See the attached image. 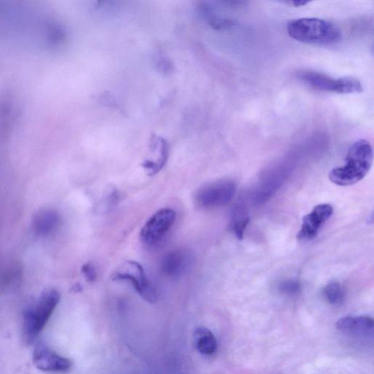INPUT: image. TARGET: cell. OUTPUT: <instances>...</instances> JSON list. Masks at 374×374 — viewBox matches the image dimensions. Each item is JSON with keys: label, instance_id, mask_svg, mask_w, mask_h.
<instances>
[{"label": "cell", "instance_id": "52a82bcc", "mask_svg": "<svg viewBox=\"0 0 374 374\" xmlns=\"http://www.w3.org/2000/svg\"><path fill=\"white\" fill-rule=\"evenodd\" d=\"M175 218L176 213L171 208H163L156 212L141 229L142 241L147 245L157 243L168 233Z\"/></svg>", "mask_w": 374, "mask_h": 374}, {"label": "cell", "instance_id": "8992f818", "mask_svg": "<svg viewBox=\"0 0 374 374\" xmlns=\"http://www.w3.org/2000/svg\"><path fill=\"white\" fill-rule=\"evenodd\" d=\"M236 190L233 181H218L201 187L196 194V201L203 208L221 207L233 199Z\"/></svg>", "mask_w": 374, "mask_h": 374}, {"label": "cell", "instance_id": "7a4b0ae2", "mask_svg": "<svg viewBox=\"0 0 374 374\" xmlns=\"http://www.w3.org/2000/svg\"><path fill=\"white\" fill-rule=\"evenodd\" d=\"M288 32L297 41L323 46L338 44L342 37L340 27L318 18L291 21L288 25Z\"/></svg>", "mask_w": 374, "mask_h": 374}, {"label": "cell", "instance_id": "5b68a950", "mask_svg": "<svg viewBox=\"0 0 374 374\" xmlns=\"http://www.w3.org/2000/svg\"><path fill=\"white\" fill-rule=\"evenodd\" d=\"M113 279L130 281L142 299L150 304L156 302V290L148 280L144 268L138 262L133 260L123 262L114 274Z\"/></svg>", "mask_w": 374, "mask_h": 374}, {"label": "cell", "instance_id": "e0dca14e", "mask_svg": "<svg viewBox=\"0 0 374 374\" xmlns=\"http://www.w3.org/2000/svg\"><path fill=\"white\" fill-rule=\"evenodd\" d=\"M248 222H249V219L247 218H244L234 222L233 225L234 230L239 239H243L244 231Z\"/></svg>", "mask_w": 374, "mask_h": 374}, {"label": "cell", "instance_id": "9c48e42d", "mask_svg": "<svg viewBox=\"0 0 374 374\" xmlns=\"http://www.w3.org/2000/svg\"><path fill=\"white\" fill-rule=\"evenodd\" d=\"M32 361L35 367L48 373H65L73 366L69 359L45 346L39 347L34 350Z\"/></svg>", "mask_w": 374, "mask_h": 374}, {"label": "cell", "instance_id": "8fae6325", "mask_svg": "<svg viewBox=\"0 0 374 374\" xmlns=\"http://www.w3.org/2000/svg\"><path fill=\"white\" fill-rule=\"evenodd\" d=\"M373 319L368 316H346L338 320L337 330L353 335L365 336L373 331Z\"/></svg>", "mask_w": 374, "mask_h": 374}, {"label": "cell", "instance_id": "6da1fadb", "mask_svg": "<svg viewBox=\"0 0 374 374\" xmlns=\"http://www.w3.org/2000/svg\"><path fill=\"white\" fill-rule=\"evenodd\" d=\"M373 163V149L366 139L355 141L349 148L346 164L333 169L329 173L330 181L342 187L361 182L369 172Z\"/></svg>", "mask_w": 374, "mask_h": 374}, {"label": "cell", "instance_id": "44dd1931", "mask_svg": "<svg viewBox=\"0 0 374 374\" xmlns=\"http://www.w3.org/2000/svg\"><path fill=\"white\" fill-rule=\"evenodd\" d=\"M68 37H69V36H68ZM67 39H66V40H67ZM65 42H64V43H65ZM63 44H62V45H63ZM62 46H61V48H62ZM60 49H61V48H60ZM59 55H60V53H59ZM58 59H59V57H58Z\"/></svg>", "mask_w": 374, "mask_h": 374}, {"label": "cell", "instance_id": "ba28073f", "mask_svg": "<svg viewBox=\"0 0 374 374\" xmlns=\"http://www.w3.org/2000/svg\"><path fill=\"white\" fill-rule=\"evenodd\" d=\"M333 208L330 204H320L314 208L307 216L302 219L300 229L297 239L301 242H307L314 239L319 230L331 218Z\"/></svg>", "mask_w": 374, "mask_h": 374}, {"label": "cell", "instance_id": "d6986e66", "mask_svg": "<svg viewBox=\"0 0 374 374\" xmlns=\"http://www.w3.org/2000/svg\"><path fill=\"white\" fill-rule=\"evenodd\" d=\"M68 36H69V35H68ZM68 36H67V37H68ZM66 39H65V40H66ZM65 41H64V42H65ZM64 42H63V43H64ZM60 48H61V47H60ZM59 52H60V51H59ZM58 56H59V55H58ZM57 65H58V63H57Z\"/></svg>", "mask_w": 374, "mask_h": 374}, {"label": "cell", "instance_id": "ac0fdd59", "mask_svg": "<svg viewBox=\"0 0 374 374\" xmlns=\"http://www.w3.org/2000/svg\"><path fill=\"white\" fill-rule=\"evenodd\" d=\"M309 2L306 1H288L284 2L285 4L289 5L290 6L294 7H301L307 5Z\"/></svg>", "mask_w": 374, "mask_h": 374}, {"label": "cell", "instance_id": "7402d4cb", "mask_svg": "<svg viewBox=\"0 0 374 374\" xmlns=\"http://www.w3.org/2000/svg\"><path fill=\"white\" fill-rule=\"evenodd\" d=\"M68 39H69V38H68ZM66 41H65V42H66ZM63 46H64V45H63ZM63 46H62V47H63ZM61 50H62V49H61ZM60 52H61V51H60Z\"/></svg>", "mask_w": 374, "mask_h": 374}, {"label": "cell", "instance_id": "7c38bea8", "mask_svg": "<svg viewBox=\"0 0 374 374\" xmlns=\"http://www.w3.org/2000/svg\"><path fill=\"white\" fill-rule=\"evenodd\" d=\"M60 222V216L55 211L44 209L35 215L33 227L35 232L46 236L55 231L59 227Z\"/></svg>", "mask_w": 374, "mask_h": 374}, {"label": "cell", "instance_id": "3957f363", "mask_svg": "<svg viewBox=\"0 0 374 374\" xmlns=\"http://www.w3.org/2000/svg\"><path fill=\"white\" fill-rule=\"evenodd\" d=\"M60 300L56 290L44 291L35 304L24 312L23 333L25 340L32 343L36 340L55 312Z\"/></svg>", "mask_w": 374, "mask_h": 374}, {"label": "cell", "instance_id": "30bf717a", "mask_svg": "<svg viewBox=\"0 0 374 374\" xmlns=\"http://www.w3.org/2000/svg\"><path fill=\"white\" fill-rule=\"evenodd\" d=\"M191 262L189 253L186 251H175L166 255L161 262V271L166 276L179 278L189 269Z\"/></svg>", "mask_w": 374, "mask_h": 374}, {"label": "cell", "instance_id": "ffe728a7", "mask_svg": "<svg viewBox=\"0 0 374 374\" xmlns=\"http://www.w3.org/2000/svg\"><path fill=\"white\" fill-rule=\"evenodd\" d=\"M68 38H69V37H68ZM68 38H67V39H68ZM67 40H66V41H67ZM65 43H64V44H65ZM63 45H64V44H63ZM63 45H62V46H63ZM60 51H61V49H60ZM59 57H60V55H59ZM59 59H60V58H59Z\"/></svg>", "mask_w": 374, "mask_h": 374}, {"label": "cell", "instance_id": "277c9868", "mask_svg": "<svg viewBox=\"0 0 374 374\" xmlns=\"http://www.w3.org/2000/svg\"><path fill=\"white\" fill-rule=\"evenodd\" d=\"M298 78L314 90L337 94L361 93L363 85L358 79L352 77L333 79L315 71H302Z\"/></svg>", "mask_w": 374, "mask_h": 374}, {"label": "cell", "instance_id": "4fadbf2b", "mask_svg": "<svg viewBox=\"0 0 374 374\" xmlns=\"http://www.w3.org/2000/svg\"><path fill=\"white\" fill-rule=\"evenodd\" d=\"M194 343L196 349L203 355H212L218 349L217 338L208 328L199 327L195 329Z\"/></svg>", "mask_w": 374, "mask_h": 374}, {"label": "cell", "instance_id": "9a60e30c", "mask_svg": "<svg viewBox=\"0 0 374 374\" xmlns=\"http://www.w3.org/2000/svg\"><path fill=\"white\" fill-rule=\"evenodd\" d=\"M300 290V285L295 281H286L280 285V290L288 295H295Z\"/></svg>", "mask_w": 374, "mask_h": 374}, {"label": "cell", "instance_id": "2e32d148", "mask_svg": "<svg viewBox=\"0 0 374 374\" xmlns=\"http://www.w3.org/2000/svg\"><path fill=\"white\" fill-rule=\"evenodd\" d=\"M81 272L87 281L93 282L95 281L97 273L95 267L92 263H86L84 265Z\"/></svg>", "mask_w": 374, "mask_h": 374}, {"label": "cell", "instance_id": "5bb4252c", "mask_svg": "<svg viewBox=\"0 0 374 374\" xmlns=\"http://www.w3.org/2000/svg\"><path fill=\"white\" fill-rule=\"evenodd\" d=\"M323 294L326 300L331 305L341 304L344 299V292L340 283H329L325 288Z\"/></svg>", "mask_w": 374, "mask_h": 374}]
</instances>
